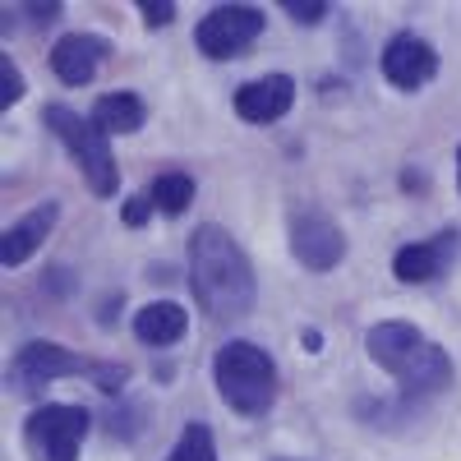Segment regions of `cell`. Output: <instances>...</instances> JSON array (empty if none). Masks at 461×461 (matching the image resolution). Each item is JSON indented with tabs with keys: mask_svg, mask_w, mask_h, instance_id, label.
<instances>
[{
	"mask_svg": "<svg viewBox=\"0 0 461 461\" xmlns=\"http://www.w3.org/2000/svg\"><path fill=\"white\" fill-rule=\"evenodd\" d=\"M189 291H194L199 310L212 323L245 319L254 310V300H258L249 254L217 221H203L194 236H189Z\"/></svg>",
	"mask_w": 461,
	"mask_h": 461,
	"instance_id": "6da1fadb",
	"label": "cell"
},
{
	"mask_svg": "<svg viewBox=\"0 0 461 461\" xmlns=\"http://www.w3.org/2000/svg\"><path fill=\"white\" fill-rule=\"evenodd\" d=\"M365 351L378 369H388L402 383V402H434L452 388V360L438 341H429L415 323L388 319L365 332Z\"/></svg>",
	"mask_w": 461,
	"mask_h": 461,
	"instance_id": "7a4b0ae2",
	"label": "cell"
},
{
	"mask_svg": "<svg viewBox=\"0 0 461 461\" xmlns=\"http://www.w3.org/2000/svg\"><path fill=\"white\" fill-rule=\"evenodd\" d=\"M212 383L230 415L258 420L277 406V360L258 341H226L212 356Z\"/></svg>",
	"mask_w": 461,
	"mask_h": 461,
	"instance_id": "3957f363",
	"label": "cell"
},
{
	"mask_svg": "<svg viewBox=\"0 0 461 461\" xmlns=\"http://www.w3.org/2000/svg\"><path fill=\"white\" fill-rule=\"evenodd\" d=\"M42 121H47V130L69 148V158H74V167H79L84 185L93 189L97 199H111L115 189H121V167H115L111 139L88 121V115H79V111L65 106V102L42 106Z\"/></svg>",
	"mask_w": 461,
	"mask_h": 461,
	"instance_id": "277c9868",
	"label": "cell"
},
{
	"mask_svg": "<svg viewBox=\"0 0 461 461\" xmlns=\"http://www.w3.org/2000/svg\"><path fill=\"white\" fill-rule=\"evenodd\" d=\"M88 429H93L88 406L47 402L23 420V447L32 461H79Z\"/></svg>",
	"mask_w": 461,
	"mask_h": 461,
	"instance_id": "5b68a950",
	"label": "cell"
},
{
	"mask_svg": "<svg viewBox=\"0 0 461 461\" xmlns=\"http://www.w3.org/2000/svg\"><path fill=\"white\" fill-rule=\"evenodd\" d=\"M88 369H93V360H84V356H74L69 346H60V341H28V346H19V356H14V365H10V393L14 397H42L56 378H88Z\"/></svg>",
	"mask_w": 461,
	"mask_h": 461,
	"instance_id": "8992f818",
	"label": "cell"
},
{
	"mask_svg": "<svg viewBox=\"0 0 461 461\" xmlns=\"http://www.w3.org/2000/svg\"><path fill=\"white\" fill-rule=\"evenodd\" d=\"M263 10L258 5H212L199 23H194V47L208 60H236L249 42H258L263 32Z\"/></svg>",
	"mask_w": 461,
	"mask_h": 461,
	"instance_id": "52a82bcc",
	"label": "cell"
},
{
	"mask_svg": "<svg viewBox=\"0 0 461 461\" xmlns=\"http://www.w3.org/2000/svg\"><path fill=\"white\" fill-rule=\"evenodd\" d=\"M286 240H291L295 263L310 267V273H332L346 258V230L323 208H295L291 226H286Z\"/></svg>",
	"mask_w": 461,
	"mask_h": 461,
	"instance_id": "ba28073f",
	"label": "cell"
},
{
	"mask_svg": "<svg viewBox=\"0 0 461 461\" xmlns=\"http://www.w3.org/2000/svg\"><path fill=\"white\" fill-rule=\"evenodd\" d=\"M383 79H388L397 93H415V88H425L434 74H438V51L425 42V37H415V32H397L388 47H383Z\"/></svg>",
	"mask_w": 461,
	"mask_h": 461,
	"instance_id": "9c48e42d",
	"label": "cell"
},
{
	"mask_svg": "<svg viewBox=\"0 0 461 461\" xmlns=\"http://www.w3.org/2000/svg\"><path fill=\"white\" fill-rule=\"evenodd\" d=\"M111 56V42L97 32H65L60 42L51 47V74L69 88H84L97 79V69L106 65Z\"/></svg>",
	"mask_w": 461,
	"mask_h": 461,
	"instance_id": "30bf717a",
	"label": "cell"
},
{
	"mask_svg": "<svg viewBox=\"0 0 461 461\" xmlns=\"http://www.w3.org/2000/svg\"><path fill=\"white\" fill-rule=\"evenodd\" d=\"M452 263H456V236L452 230H443V236L434 240H411L393 254V273L397 282L406 286H425V282H438L452 273Z\"/></svg>",
	"mask_w": 461,
	"mask_h": 461,
	"instance_id": "8fae6325",
	"label": "cell"
},
{
	"mask_svg": "<svg viewBox=\"0 0 461 461\" xmlns=\"http://www.w3.org/2000/svg\"><path fill=\"white\" fill-rule=\"evenodd\" d=\"M230 106H236V115L249 125H273L295 106V79L291 74H263L254 84H240Z\"/></svg>",
	"mask_w": 461,
	"mask_h": 461,
	"instance_id": "7c38bea8",
	"label": "cell"
},
{
	"mask_svg": "<svg viewBox=\"0 0 461 461\" xmlns=\"http://www.w3.org/2000/svg\"><path fill=\"white\" fill-rule=\"evenodd\" d=\"M56 221H60V203H56V199H42L28 217H19V221L5 230V240H0V263H5V267L28 263L37 249L47 245V236H51Z\"/></svg>",
	"mask_w": 461,
	"mask_h": 461,
	"instance_id": "4fadbf2b",
	"label": "cell"
},
{
	"mask_svg": "<svg viewBox=\"0 0 461 461\" xmlns=\"http://www.w3.org/2000/svg\"><path fill=\"white\" fill-rule=\"evenodd\" d=\"M189 328V314L180 310L176 300H152L134 314V337L143 346H176Z\"/></svg>",
	"mask_w": 461,
	"mask_h": 461,
	"instance_id": "5bb4252c",
	"label": "cell"
},
{
	"mask_svg": "<svg viewBox=\"0 0 461 461\" xmlns=\"http://www.w3.org/2000/svg\"><path fill=\"white\" fill-rule=\"evenodd\" d=\"M143 121H148V106H143V97L139 93H102L97 102H93V125L111 139V134H139L143 130Z\"/></svg>",
	"mask_w": 461,
	"mask_h": 461,
	"instance_id": "9a60e30c",
	"label": "cell"
},
{
	"mask_svg": "<svg viewBox=\"0 0 461 461\" xmlns=\"http://www.w3.org/2000/svg\"><path fill=\"white\" fill-rule=\"evenodd\" d=\"M148 203H152V212H162V217H185L189 203H194V176L162 171L158 180H152V189H148Z\"/></svg>",
	"mask_w": 461,
	"mask_h": 461,
	"instance_id": "2e32d148",
	"label": "cell"
},
{
	"mask_svg": "<svg viewBox=\"0 0 461 461\" xmlns=\"http://www.w3.org/2000/svg\"><path fill=\"white\" fill-rule=\"evenodd\" d=\"M167 461H217V438H212V429L203 425V420H189V425L180 429V438H176V447H171Z\"/></svg>",
	"mask_w": 461,
	"mask_h": 461,
	"instance_id": "e0dca14e",
	"label": "cell"
},
{
	"mask_svg": "<svg viewBox=\"0 0 461 461\" xmlns=\"http://www.w3.org/2000/svg\"><path fill=\"white\" fill-rule=\"evenodd\" d=\"M23 97V74L14 65V56H0V111H10Z\"/></svg>",
	"mask_w": 461,
	"mask_h": 461,
	"instance_id": "ac0fdd59",
	"label": "cell"
},
{
	"mask_svg": "<svg viewBox=\"0 0 461 461\" xmlns=\"http://www.w3.org/2000/svg\"><path fill=\"white\" fill-rule=\"evenodd\" d=\"M88 378L97 383V388H102L106 397H121V393L130 388V369H125V365H93V369H88Z\"/></svg>",
	"mask_w": 461,
	"mask_h": 461,
	"instance_id": "d6986e66",
	"label": "cell"
},
{
	"mask_svg": "<svg viewBox=\"0 0 461 461\" xmlns=\"http://www.w3.org/2000/svg\"><path fill=\"white\" fill-rule=\"evenodd\" d=\"M282 10L295 19V23H323L328 19V0H282Z\"/></svg>",
	"mask_w": 461,
	"mask_h": 461,
	"instance_id": "ffe728a7",
	"label": "cell"
},
{
	"mask_svg": "<svg viewBox=\"0 0 461 461\" xmlns=\"http://www.w3.org/2000/svg\"><path fill=\"white\" fill-rule=\"evenodd\" d=\"M139 14H143L148 28H171L176 5H171V0H139Z\"/></svg>",
	"mask_w": 461,
	"mask_h": 461,
	"instance_id": "44dd1931",
	"label": "cell"
},
{
	"mask_svg": "<svg viewBox=\"0 0 461 461\" xmlns=\"http://www.w3.org/2000/svg\"><path fill=\"white\" fill-rule=\"evenodd\" d=\"M32 28H42V23H51V19H60V0H56V5H14Z\"/></svg>",
	"mask_w": 461,
	"mask_h": 461,
	"instance_id": "7402d4cb",
	"label": "cell"
},
{
	"mask_svg": "<svg viewBox=\"0 0 461 461\" xmlns=\"http://www.w3.org/2000/svg\"><path fill=\"white\" fill-rule=\"evenodd\" d=\"M148 212H152L148 199H125V203H121V221H125V226H143Z\"/></svg>",
	"mask_w": 461,
	"mask_h": 461,
	"instance_id": "603a6c76",
	"label": "cell"
},
{
	"mask_svg": "<svg viewBox=\"0 0 461 461\" xmlns=\"http://www.w3.org/2000/svg\"><path fill=\"white\" fill-rule=\"evenodd\" d=\"M456 189H461V148H456Z\"/></svg>",
	"mask_w": 461,
	"mask_h": 461,
	"instance_id": "cb8c5ba5",
	"label": "cell"
},
{
	"mask_svg": "<svg viewBox=\"0 0 461 461\" xmlns=\"http://www.w3.org/2000/svg\"><path fill=\"white\" fill-rule=\"evenodd\" d=\"M277 461H291V456H277Z\"/></svg>",
	"mask_w": 461,
	"mask_h": 461,
	"instance_id": "d4e9b609",
	"label": "cell"
}]
</instances>
